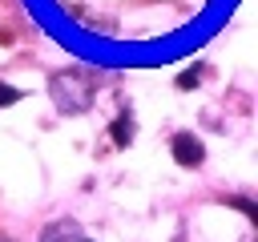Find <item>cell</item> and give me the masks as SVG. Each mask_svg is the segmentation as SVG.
<instances>
[{
	"label": "cell",
	"mask_w": 258,
	"mask_h": 242,
	"mask_svg": "<svg viewBox=\"0 0 258 242\" xmlns=\"http://www.w3.org/2000/svg\"><path fill=\"white\" fill-rule=\"evenodd\" d=\"M48 89H52L56 109H64V113H85V109L93 105V97H97L93 73H85V69H64V73H52Z\"/></svg>",
	"instance_id": "1"
},
{
	"label": "cell",
	"mask_w": 258,
	"mask_h": 242,
	"mask_svg": "<svg viewBox=\"0 0 258 242\" xmlns=\"http://www.w3.org/2000/svg\"><path fill=\"white\" fill-rule=\"evenodd\" d=\"M202 157H206V149H202V141H198L194 133H177V137H173V161H177V165L194 169V165H202Z\"/></svg>",
	"instance_id": "2"
},
{
	"label": "cell",
	"mask_w": 258,
	"mask_h": 242,
	"mask_svg": "<svg viewBox=\"0 0 258 242\" xmlns=\"http://www.w3.org/2000/svg\"><path fill=\"white\" fill-rule=\"evenodd\" d=\"M40 242H81V230H77V222H52Z\"/></svg>",
	"instance_id": "3"
},
{
	"label": "cell",
	"mask_w": 258,
	"mask_h": 242,
	"mask_svg": "<svg viewBox=\"0 0 258 242\" xmlns=\"http://www.w3.org/2000/svg\"><path fill=\"white\" fill-rule=\"evenodd\" d=\"M113 141H117V145H129V141H133V121H129V113L113 121Z\"/></svg>",
	"instance_id": "4"
},
{
	"label": "cell",
	"mask_w": 258,
	"mask_h": 242,
	"mask_svg": "<svg viewBox=\"0 0 258 242\" xmlns=\"http://www.w3.org/2000/svg\"><path fill=\"white\" fill-rule=\"evenodd\" d=\"M16 97H20V93H16V89H12V85H0V105H12V101H16Z\"/></svg>",
	"instance_id": "5"
},
{
	"label": "cell",
	"mask_w": 258,
	"mask_h": 242,
	"mask_svg": "<svg viewBox=\"0 0 258 242\" xmlns=\"http://www.w3.org/2000/svg\"><path fill=\"white\" fill-rule=\"evenodd\" d=\"M198 73H202V69H189V73H181V81H177V85H181V89H194V81H198Z\"/></svg>",
	"instance_id": "6"
},
{
	"label": "cell",
	"mask_w": 258,
	"mask_h": 242,
	"mask_svg": "<svg viewBox=\"0 0 258 242\" xmlns=\"http://www.w3.org/2000/svg\"><path fill=\"white\" fill-rule=\"evenodd\" d=\"M81 242H85V238H81Z\"/></svg>",
	"instance_id": "7"
}]
</instances>
